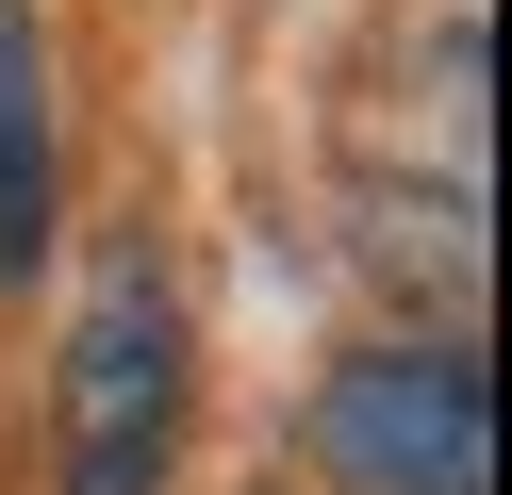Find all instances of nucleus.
Returning a JSON list of instances; mask_svg holds the SVG:
<instances>
[{"label": "nucleus", "instance_id": "f257e3e1", "mask_svg": "<svg viewBox=\"0 0 512 495\" xmlns=\"http://www.w3.org/2000/svg\"><path fill=\"white\" fill-rule=\"evenodd\" d=\"M166 446H182V297L149 248H116L67 314L50 462H67V495H166Z\"/></svg>", "mask_w": 512, "mask_h": 495}, {"label": "nucleus", "instance_id": "f03ea898", "mask_svg": "<svg viewBox=\"0 0 512 495\" xmlns=\"http://www.w3.org/2000/svg\"><path fill=\"white\" fill-rule=\"evenodd\" d=\"M314 446L364 495H496V363H479L463 330H397V347L331 363Z\"/></svg>", "mask_w": 512, "mask_h": 495}, {"label": "nucleus", "instance_id": "7ed1b4c3", "mask_svg": "<svg viewBox=\"0 0 512 495\" xmlns=\"http://www.w3.org/2000/svg\"><path fill=\"white\" fill-rule=\"evenodd\" d=\"M50 248V33L34 0H0V281H34Z\"/></svg>", "mask_w": 512, "mask_h": 495}]
</instances>
